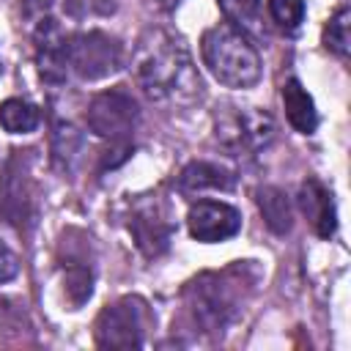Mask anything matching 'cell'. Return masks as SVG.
Segmentation results:
<instances>
[{"label": "cell", "mask_w": 351, "mask_h": 351, "mask_svg": "<svg viewBox=\"0 0 351 351\" xmlns=\"http://www.w3.org/2000/svg\"><path fill=\"white\" fill-rule=\"evenodd\" d=\"M19 5H22V14H25L27 19H36V22H38L41 16H47L52 0H19Z\"/></svg>", "instance_id": "603a6c76"}, {"label": "cell", "mask_w": 351, "mask_h": 351, "mask_svg": "<svg viewBox=\"0 0 351 351\" xmlns=\"http://www.w3.org/2000/svg\"><path fill=\"white\" fill-rule=\"evenodd\" d=\"M80 154H82V134L77 132V126L63 121V118H55L52 129H49V159H52V167L58 173H71L77 159H80Z\"/></svg>", "instance_id": "5bb4252c"}, {"label": "cell", "mask_w": 351, "mask_h": 351, "mask_svg": "<svg viewBox=\"0 0 351 351\" xmlns=\"http://www.w3.org/2000/svg\"><path fill=\"white\" fill-rule=\"evenodd\" d=\"M38 77L47 85H63L69 74V38L58 19L41 16L33 30Z\"/></svg>", "instance_id": "30bf717a"}, {"label": "cell", "mask_w": 351, "mask_h": 351, "mask_svg": "<svg viewBox=\"0 0 351 351\" xmlns=\"http://www.w3.org/2000/svg\"><path fill=\"white\" fill-rule=\"evenodd\" d=\"M299 208L321 239H329L337 230V211H335L332 192L318 178L310 176L299 186Z\"/></svg>", "instance_id": "7c38bea8"}, {"label": "cell", "mask_w": 351, "mask_h": 351, "mask_svg": "<svg viewBox=\"0 0 351 351\" xmlns=\"http://www.w3.org/2000/svg\"><path fill=\"white\" fill-rule=\"evenodd\" d=\"M41 123V112L27 99H5L0 104V126L8 134H30Z\"/></svg>", "instance_id": "e0dca14e"}, {"label": "cell", "mask_w": 351, "mask_h": 351, "mask_svg": "<svg viewBox=\"0 0 351 351\" xmlns=\"http://www.w3.org/2000/svg\"><path fill=\"white\" fill-rule=\"evenodd\" d=\"M244 271H247V266H241V261H236V266H230L225 271L200 274L197 280H192L184 288L186 310L203 332L217 335L239 315L241 288L247 282Z\"/></svg>", "instance_id": "3957f363"}, {"label": "cell", "mask_w": 351, "mask_h": 351, "mask_svg": "<svg viewBox=\"0 0 351 351\" xmlns=\"http://www.w3.org/2000/svg\"><path fill=\"white\" fill-rule=\"evenodd\" d=\"M214 134L230 154H258L274 137V121L255 107H228L214 115Z\"/></svg>", "instance_id": "5b68a950"}, {"label": "cell", "mask_w": 351, "mask_h": 351, "mask_svg": "<svg viewBox=\"0 0 351 351\" xmlns=\"http://www.w3.org/2000/svg\"><path fill=\"white\" fill-rule=\"evenodd\" d=\"M19 274V261L14 255V250L0 239V282H8Z\"/></svg>", "instance_id": "7402d4cb"}, {"label": "cell", "mask_w": 351, "mask_h": 351, "mask_svg": "<svg viewBox=\"0 0 351 351\" xmlns=\"http://www.w3.org/2000/svg\"><path fill=\"white\" fill-rule=\"evenodd\" d=\"M145 302L140 296H123L107 304L96 318L99 348H140L145 343Z\"/></svg>", "instance_id": "ba28073f"}, {"label": "cell", "mask_w": 351, "mask_h": 351, "mask_svg": "<svg viewBox=\"0 0 351 351\" xmlns=\"http://www.w3.org/2000/svg\"><path fill=\"white\" fill-rule=\"evenodd\" d=\"M282 107H285V118L288 123L299 132V134H313L318 126V112L313 104V96L304 90V85L299 80H288L282 85Z\"/></svg>", "instance_id": "9a60e30c"}, {"label": "cell", "mask_w": 351, "mask_h": 351, "mask_svg": "<svg viewBox=\"0 0 351 351\" xmlns=\"http://www.w3.org/2000/svg\"><path fill=\"white\" fill-rule=\"evenodd\" d=\"M178 189L184 195H200V192H230L233 189V173L219 167L217 162H189L178 176Z\"/></svg>", "instance_id": "4fadbf2b"}, {"label": "cell", "mask_w": 351, "mask_h": 351, "mask_svg": "<svg viewBox=\"0 0 351 351\" xmlns=\"http://www.w3.org/2000/svg\"><path fill=\"white\" fill-rule=\"evenodd\" d=\"M154 3H156L159 8H176V5L181 3V0H154Z\"/></svg>", "instance_id": "cb8c5ba5"}, {"label": "cell", "mask_w": 351, "mask_h": 351, "mask_svg": "<svg viewBox=\"0 0 351 351\" xmlns=\"http://www.w3.org/2000/svg\"><path fill=\"white\" fill-rule=\"evenodd\" d=\"M269 14L282 30H296L304 19V0H269Z\"/></svg>", "instance_id": "44dd1931"}, {"label": "cell", "mask_w": 351, "mask_h": 351, "mask_svg": "<svg viewBox=\"0 0 351 351\" xmlns=\"http://www.w3.org/2000/svg\"><path fill=\"white\" fill-rule=\"evenodd\" d=\"M30 154L14 151L0 167V214L19 230L36 222V181L30 176Z\"/></svg>", "instance_id": "277c9868"}, {"label": "cell", "mask_w": 351, "mask_h": 351, "mask_svg": "<svg viewBox=\"0 0 351 351\" xmlns=\"http://www.w3.org/2000/svg\"><path fill=\"white\" fill-rule=\"evenodd\" d=\"M348 44H351V11L340 5L324 27V47L337 58H348Z\"/></svg>", "instance_id": "d6986e66"}, {"label": "cell", "mask_w": 351, "mask_h": 351, "mask_svg": "<svg viewBox=\"0 0 351 351\" xmlns=\"http://www.w3.org/2000/svg\"><path fill=\"white\" fill-rule=\"evenodd\" d=\"M134 74L143 93L156 104L189 107L203 96V80L186 44L162 27L145 30L137 41Z\"/></svg>", "instance_id": "6da1fadb"}, {"label": "cell", "mask_w": 351, "mask_h": 351, "mask_svg": "<svg viewBox=\"0 0 351 351\" xmlns=\"http://www.w3.org/2000/svg\"><path fill=\"white\" fill-rule=\"evenodd\" d=\"M219 8L225 11L228 22H233L239 30L261 33L263 30V14H261V0H217Z\"/></svg>", "instance_id": "ac0fdd59"}, {"label": "cell", "mask_w": 351, "mask_h": 351, "mask_svg": "<svg viewBox=\"0 0 351 351\" xmlns=\"http://www.w3.org/2000/svg\"><path fill=\"white\" fill-rule=\"evenodd\" d=\"M123 66V47L104 30H85L69 36V69L88 82L104 80Z\"/></svg>", "instance_id": "8992f818"}, {"label": "cell", "mask_w": 351, "mask_h": 351, "mask_svg": "<svg viewBox=\"0 0 351 351\" xmlns=\"http://www.w3.org/2000/svg\"><path fill=\"white\" fill-rule=\"evenodd\" d=\"M85 121L93 134H99L110 143H129V137L137 129L140 110H137V101L132 99V93H126L123 88H110L90 99Z\"/></svg>", "instance_id": "52a82bcc"}, {"label": "cell", "mask_w": 351, "mask_h": 351, "mask_svg": "<svg viewBox=\"0 0 351 351\" xmlns=\"http://www.w3.org/2000/svg\"><path fill=\"white\" fill-rule=\"evenodd\" d=\"M200 52H203V63L208 66L214 80L222 82L225 88L247 90L263 74L261 55H258L255 44L233 22H219V25L208 27L203 33Z\"/></svg>", "instance_id": "7a4b0ae2"}, {"label": "cell", "mask_w": 351, "mask_h": 351, "mask_svg": "<svg viewBox=\"0 0 351 351\" xmlns=\"http://www.w3.org/2000/svg\"><path fill=\"white\" fill-rule=\"evenodd\" d=\"M129 233L145 258H159L173 239V219L162 200L140 197L129 214Z\"/></svg>", "instance_id": "9c48e42d"}, {"label": "cell", "mask_w": 351, "mask_h": 351, "mask_svg": "<svg viewBox=\"0 0 351 351\" xmlns=\"http://www.w3.org/2000/svg\"><path fill=\"white\" fill-rule=\"evenodd\" d=\"M186 228L192 239L203 244L228 241L241 230V214L222 200H197L186 214Z\"/></svg>", "instance_id": "8fae6325"}, {"label": "cell", "mask_w": 351, "mask_h": 351, "mask_svg": "<svg viewBox=\"0 0 351 351\" xmlns=\"http://www.w3.org/2000/svg\"><path fill=\"white\" fill-rule=\"evenodd\" d=\"M63 291H66V299L74 310L82 307L93 293V271L82 263H71L63 271Z\"/></svg>", "instance_id": "ffe728a7"}, {"label": "cell", "mask_w": 351, "mask_h": 351, "mask_svg": "<svg viewBox=\"0 0 351 351\" xmlns=\"http://www.w3.org/2000/svg\"><path fill=\"white\" fill-rule=\"evenodd\" d=\"M255 203H258L261 217H263V222H266V228L271 233H277V236L291 233V228H293V208H291L288 195L280 186H261L255 192Z\"/></svg>", "instance_id": "2e32d148"}]
</instances>
